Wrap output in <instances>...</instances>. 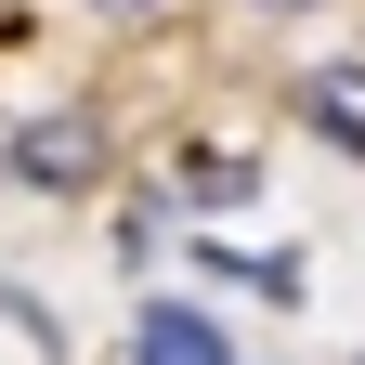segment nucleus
Returning a JSON list of instances; mask_svg holds the SVG:
<instances>
[{
  "label": "nucleus",
  "mask_w": 365,
  "mask_h": 365,
  "mask_svg": "<svg viewBox=\"0 0 365 365\" xmlns=\"http://www.w3.org/2000/svg\"><path fill=\"white\" fill-rule=\"evenodd\" d=\"M0 157H14V182H39V196H91L105 182V118L91 105H66V118H26V130H0Z\"/></svg>",
  "instance_id": "1"
},
{
  "label": "nucleus",
  "mask_w": 365,
  "mask_h": 365,
  "mask_svg": "<svg viewBox=\"0 0 365 365\" xmlns=\"http://www.w3.org/2000/svg\"><path fill=\"white\" fill-rule=\"evenodd\" d=\"M287 105H300V130H313V144L365 157V66H313V78L287 91Z\"/></svg>",
  "instance_id": "2"
},
{
  "label": "nucleus",
  "mask_w": 365,
  "mask_h": 365,
  "mask_svg": "<svg viewBox=\"0 0 365 365\" xmlns=\"http://www.w3.org/2000/svg\"><path fill=\"white\" fill-rule=\"evenodd\" d=\"M91 14H105V26H130V14H157V0H91Z\"/></svg>",
  "instance_id": "5"
},
{
  "label": "nucleus",
  "mask_w": 365,
  "mask_h": 365,
  "mask_svg": "<svg viewBox=\"0 0 365 365\" xmlns=\"http://www.w3.org/2000/svg\"><path fill=\"white\" fill-rule=\"evenodd\" d=\"M182 182H196L209 209H235V196H261V170H248V157H182Z\"/></svg>",
  "instance_id": "4"
},
{
  "label": "nucleus",
  "mask_w": 365,
  "mask_h": 365,
  "mask_svg": "<svg viewBox=\"0 0 365 365\" xmlns=\"http://www.w3.org/2000/svg\"><path fill=\"white\" fill-rule=\"evenodd\" d=\"M261 14H313V0H261Z\"/></svg>",
  "instance_id": "6"
},
{
  "label": "nucleus",
  "mask_w": 365,
  "mask_h": 365,
  "mask_svg": "<svg viewBox=\"0 0 365 365\" xmlns=\"http://www.w3.org/2000/svg\"><path fill=\"white\" fill-rule=\"evenodd\" d=\"M130 365H235V352H222V327L196 300H157L144 327H130Z\"/></svg>",
  "instance_id": "3"
}]
</instances>
